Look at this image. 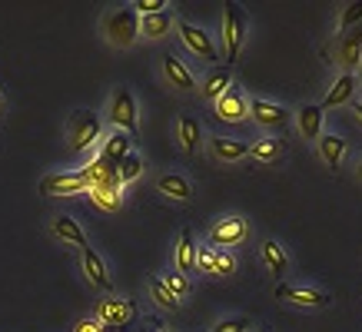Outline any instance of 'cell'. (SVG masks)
<instances>
[{
  "instance_id": "cell-1",
  "label": "cell",
  "mask_w": 362,
  "mask_h": 332,
  "mask_svg": "<svg viewBox=\"0 0 362 332\" xmlns=\"http://www.w3.org/2000/svg\"><path fill=\"white\" fill-rule=\"evenodd\" d=\"M246 40V11H243L240 4H226V11H223V60L226 66L236 64V57H240V47Z\"/></svg>"
},
{
  "instance_id": "cell-2",
  "label": "cell",
  "mask_w": 362,
  "mask_h": 332,
  "mask_svg": "<svg viewBox=\"0 0 362 332\" xmlns=\"http://www.w3.org/2000/svg\"><path fill=\"white\" fill-rule=\"evenodd\" d=\"M103 30H107V40H110L113 47H130L133 40L140 37V13L133 11V7H123V11L107 17Z\"/></svg>"
},
{
  "instance_id": "cell-3",
  "label": "cell",
  "mask_w": 362,
  "mask_h": 332,
  "mask_svg": "<svg viewBox=\"0 0 362 332\" xmlns=\"http://www.w3.org/2000/svg\"><path fill=\"white\" fill-rule=\"evenodd\" d=\"M93 189V170H77V173H57V177H44L40 193L47 196H70V193H83Z\"/></svg>"
},
{
  "instance_id": "cell-4",
  "label": "cell",
  "mask_w": 362,
  "mask_h": 332,
  "mask_svg": "<svg viewBox=\"0 0 362 332\" xmlns=\"http://www.w3.org/2000/svg\"><path fill=\"white\" fill-rule=\"evenodd\" d=\"M110 120L120 126V130H127V136H136L140 133V117H136V100H133V93L127 87H120L117 93H113V103H110Z\"/></svg>"
},
{
  "instance_id": "cell-5",
  "label": "cell",
  "mask_w": 362,
  "mask_h": 332,
  "mask_svg": "<svg viewBox=\"0 0 362 332\" xmlns=\"http://www.w3.org/2000/svg\"><path fill=\"white\" fill-rule=\"evenodd\" d=\"M70 143H74V150H90V146L100 140V120H97V113H90V110H77L74 117H70Z\"/></svg>"
},
{
  "instance_id": "cell-6",
  "label": "cell",
  "mask_w": 362,
  "mask_h": 332,
  "mask_svg": "<svg viewBox=\"0 0 362 332\" xmlns=\"http://www.w3.org/2000/svg\"><path fill=\"white\" fill-rule=\"evenodd\" d=\"M276 299L293 302V306H303V309H326L332 302V296L322 292V289H299V286H286V283L276 286Z\"/></svg>"
},
{
  "instance_id": "cell-7",
  "label": "cell",
  "mask_w": 362,
  "mask_h": 332,
  "mask_svg": "<svg viewBox=\"0 0 362 332\" xmlns=\"http://www.w3.org/2000/svg\"><path fill=\"white\" fill-rule=\"evenodd\" d=\"M176 27H180V40L187 44V50H193V54L203 57V60H220L216 44L209 40V33L203 30V27H197V23H189V20H180Z\"/></svg>"
},
{
  "instance_id": "cell-8",
  "label": "cell",
  "mask_w": 362,
  "mask_h": 332,
  "mask_svg": "<svg viewBox=\"0 0 362 332\" xmlns=\"http://www.w3.org/2000/svg\"><path fill=\"white\" fill-rule=\"evenodd\" d=\"M250 117L259 123V126H266V130H283L286 123H289V110H286V107L269 103V100H259V97L250 100Z\"/></svg>"
},
{
  "instance_id": "cell-9",
  "label": "cell",
  "mask_w": 362,
  "mask_h": 332,
  "mask_svg": "<svg viewBox=\"0 0 362 332\" xmlns=\"http://www.w3.org/2000/svg\"><path fill=\"white\" fill-rule=\"evenodd\" d=\"M246 232H250L246 220H240V216H226V220H220L213 230H209V246H213V249H220V246H236V243L246 239Z\"/></svg>"
},
{
  "instance_id": "cell-10",
  "label": "cell",
  "mask_w": 362,
  "mask_h": 332,
  "mask_svg": "<svg viewBox=\"0 0 362 332\" xmlns=\"http://www.w3.org/2000/svg\"><path fill=\"white\" fill-rule=\"evenodd\" d=\"M97 316H100V322H107V326H127V322H133V316H136V302H133V299H103L97 306Z\"/></svg>"
},
{
  "instance_id": "cell-11",
  "label": "cell",
  "mask_w": 362,
  "mask_h": 332,
  "mask_svg": "<svg viewBox=\"0 0 362 332\" xmlns=\"http://www.w3.org/2000/svg\"><path fill=\"white\" fill-rule=\"evenodd\" d=\"M246 110H250V100L243 97L236 87H230L220 100H216V117L226 123H240L243 117H246Z\"/></svg>"
},
{
  "instance_id": "cell-12",
  "label": "cell",
  "mask_w": 362,
  "mask_h": 332,
  "mask_svg": "<svg viewBox=\"0 0 362 332\" xmlns=\"http://www.w3.org/2000/svg\"><path fill=\"white\" fill-rule=\"evenodd\" d=\"M352 97H356V77H352L349 70H346V73H339V77H336L332 90L326 93V100H322L319 107H322V113H326V110H332V107H342V103H349Z\"/></svg>"
},
{
  "instance_id": "cell-13",
  "label": "cell",
  "mask_w": 362,
  "mask_h": 332,
  "mask_svg": "<svg viewBox=\"0 0 362 332\" xmlns=\"http://www.w3.org/2000/svg\"><path fill=\"white\" fill-rule=\"evenodd\" d=\"M80 256H83V269H87L90 283L110 292V289H113V279H110V273H107V266H103V259L97 256V249H93V246H83V249H80Z\"/></svg>"
},
{
  "instance_id": "cell-14",
  "label": "cell",
  "mask_w": 362,
  "mask_h": 332,
  "mask_svg": "<svg viewBox=\"0 0 362 332\" xmlns=\"http://www.w3.org/2000/svg\"><path fill=\"white\" fill-rule=\"evenodd\" d=\"M230 87H233V66H226V64L213 66V70L206 73V80H203V97L216 103Z\"/></svg>"
},
{
  "instance_id": "cell-15",
  "label": "cell",
  "mask_w": 362,
  "mask_h": 332,
  "mask_svg": "<svg viewBox=\"0 0 362 332\" xmlns=\"http://www.w3.org/2000/svg\"><path fill=\"white\" fill-rule=\"evenodd\" d=\"M176 273H197V239H193V232L183 230L180 232V246H176Z\"/></svg>"
},
{
  "instance_id": "cell-16",
  "label": "cell",
  "mask_w": 362,
  "mask_h": 332,
  "mask_svg": "<svg viewBox=\"0 0 362 332\" xmlns=\"http://www.w3.org/2000/svg\"><path fill=\"white\" fill-rule=\"evenodd\" d=\"M346 140L342 136H336V133H322L319 136V156L326 160V166L329 170H339V163H342V156H346Z\"/></svg>"
},
{
  "instance_id": "cell-17",
  "label": "cell",
  "mask_w": 362,
  "mask_h": 332,
  "mask_svg": "<svg viewBox=\"0 0 362 332\" xmlns=\"http://www.w3.org/2000/svg\"><path fill=\"white\" fill-rule=\"evenodd\" d=\"M339 64L349 66V73H352V66L362 64V27H359V30H352V33H342V40H339Z\"/></svg>"
},
{
  "instance_id": "cell-18",
  "label": "cell",
  "mask_w": 362,
  "mask_h": 332,
  "mask_svg": "<svg viewBox=\"0 0 362 332\" xmlns=\"http://www.w3.org/2000/svg\"><path fill=\"white\" fill-rule=\"evenodd\" d=\"M213 156L223 163H236L243 156H250V146L243 140H233V136H213Z\"/></svg>"
},
{
  "instance_id": "cell-19",
  "label": "cell",
  "mask_w": 362,
  "mask_h": 332,
  "mask_svg": "<svg viewBox=\"0 0 362 332\" xmlns=\"http://www.w3.org/2000/svg\"><path fill=\"white\" fill-rule=\"evenodd\" d=\"M173 11L166 7V11L160 13H146V17H140V37H150V40H156V37H163L170 27H173Z\"/></svg>"
},
{
  "instance_id": "cell-20",
  "label": "cell",
  "mask_w": 362,
  "mask_h": 332,
  "mask_svg": "<svg viewBox=\"0 0 362 332\" xmlns=\"http://www.w3.org/2000/svg\"><path fill=\"white\" fill-rule=\"evenodd\" d=\"M156 189L166 193L170 199H180V203L193 199V186H189L187 177H180V173H163V177L156 179Z\"/></svg>"
},
{
  "instance_id": "cell-21",
  "label": "cell",
  "mask_w": 362,
  "mask_h": 332,
  "mask_svg": "<svg viewBox=\"0 0 362 332\" xmlns=\"http://www.w3.org/2000/svg\"><path fill=\"white\" fill-rule=\"evenodd\" d=\"M322 107L319 103H309V107H303L299 110V133L306 136V140H319L322 136Z\"/></svg>"
},
{
  "instance_id": "cell-22",
  "label": "cell",
  "mask_w": 362,
  "mask_h": 332,
  "mask_svg": "<svg viewBox=\"0 0 362 332\" xmlns=\"http://www.w3.org/2000/svg\"><path fill=\"white\" fill-rule=\"evenodd\" d=\"M163 73H166V80H170V87H176V90H193V73H189L187 64H183V60H176L173 54L163 57Z\"/></svg>"
},
{
  "instance_id": "cell-23",
  "label": "cell",
  "mask_w": 362,
  "mask_h": 332,
  "mask_svg": "<svg viewBox=\"0 0 362 332\" xmlns=\"http://www.w3.org/2000/svg\"><path fill=\"white\" fill-rule=\"evenodd\" d=\"M54 232L60 236V239H66V243H74V246H90L87 243V236H83V230H80V223L74 220V216H66V213H60V216H54Z\"/></svg>"
},
{
  "instance_id": "cell-24",
  "label": "cell",
  "mask_w": 362,
  "mask_h": 332,
  "mask_svg": "<svg viewBox=\"0 0 362 332\" xmlns=\"http://www.w3.org/2000/svg\"><path fill=\"white\" fill-rule=\"evenodd\" d=\"M263 263L269 266V273H273L276 279H283L286 269H289V259H286L283 246L276 243V239H266V243H263Z\"/></svg>"
},
{
  "instance_id": "cell-25",
  "label": "cell",
  "mask_w": 362,
  "mask_h": 332,
  "mask_svg": "<svg viewBox=\"0 0 362 332\" xmlns=\"http://www.w3.org/2000/svg\"><path fill=\"white\" fill-rule=\"evenodd\" d=\"M180 143H183L187 153H197L199 150V123L193 113H183V117H180Z\"/></svg>"
},
{
  "instance_id": "cell-26",
  "label": "cell",
  "mask_w": 362,
  "mask_h": 332,
  "mask_svg": "<svg viewBox=\"0 0 362 332\" xmlns=\"http://www.w3.org/2000/svg\"><path fill=\"white\" fill-rule=\"evenodd\" d=\"M250 156L252 160H259V163H273L283 156V140H273V136H266V140H256L250 146Z\"/></svg>"
},
{
  "instance_id": "cell-27",
  "label": "cell",
  "mask_w": 362,
  "mask_h": 332,
  "mask_svg": "<svg viewBox=\"0 0 362 332\" xmlns=\"http://www.w3.org/2000/svg\"><path fill=\"white\" fill-rule=\"evenodd\" d=\"M140 173H143V156L130 150V153H127L120 163H117V177H120V186H123V183H133V179L140 177Z\"/></svg>"
},
{
  "instance_id": "cell-28",
  "label": "cell",
  "mask_w": 362,
  "mask_h": 332,
  "mask_svg": "<svg viewBox=\"0 0 362 332\" xmlns=\"http://www.w3.org/2000/svg\"><path fill=\"white\" fill-rule=\"evenodd\" d=\"M150 292H153L156 306H163V309H176V306H180V299L166 289V283L160 276H150Z\"/></svg>"
},
{
  "instance_id": "cell-29",
  "label": "cell",
  "mask_w": 362,
  "mask_h": 332,
  "mask_svg": "<svg viewBox=\"0 0 362 332\" xmlns=\"http://www.w3.org/2000/svg\"><path fill=\"white\" fill-rule=\"evenodd\" d=\"M163 283H166V289H170V292H173L176 299H183V296L189 292V279L183 276V273H176V269H166Z\"/></svg>"
},
{
  "instance_id": "cell-30",
  "label": "cell",
  "mask_w": 362,
  "mask_h": 332,
  "mask_svg": "<svg viewBox=\"0 0 362 332\" xmlns=\"http://www.w3.org/2000/svg\"><path fill=\"white\" fill-rule=\"evenodd\" d=\"M213 259H216V249H213V246H197V273L213 276Z\"/></svg>"
},
{
  "instance_id": "cell-31",
  "label": "cell",
  "mask_w": 362,
  "mask_h": 332,
  "mask_svg": "<svg viewBox=\"0 0 362 332\" xmlns=\"http://www.w3.org/2000/svg\"><path fill=\"white\" fill-rule=\"evenodd\" d=\"M236 269V259H233L226 249H216V259H213V276H230Z\"/></svg>"
},
{
  "instance_id": "cell-32",
  "label": "cell",
  "mask_w": 362,
  "mask_h": 332,
  "mask_svg": "<svg viewBox=\"0 0 362 332\" xmlns=\"http://www.w3.org/2000/svg\"><path fill=\"white\" fill-rule=\"evenodd\" d=\"M356 23H362V0H359V4H349V7L342 11V17H339V30L346 33L349 27H356Z\"/></svg>"
},
{
  "instance_id": "cell-33",
  "label": "cell",
  "mask_w": 362,
  "mask_h": 332,
  "mask_svg": "<svg viewBox=\"0 0 362 332\" xmlns=\"http://www.w3.org/2000/svg\"><path fill=\"white\" fill-rule=\"evenodd\" d=\"M166 7H170L166 0H136V4H133V11L140 13V17H146V13H160V11H166Z\"/></svg>"
},
{
  "instance_id": "cell-34",
  "label": "cell",
  "mask_w": 362,
  "mask_h": 332,
  "mask_svg": "<svg viewBox=\"0 0 362 332\" xmlns=\"http://www.w3.org/2000/svg\"><path fill=\"white\" fill-rule=\"evenodd\" d=\"M246 329H250V319L236 316V319H226V322H220V326H213L209 332H246Z\"/></svg>"
},
{
  "instance_id": "cell-35",
  "label": "cell",
  "mask_w": 362,
  "mask_h": 332,
  "mask_svg": "<svg viewBox=\"0 0 362 332\" xmlns=\"http://www.w3.org/2000/svg\"><path fill=\"white\" fill-rule=\"evenodd\" d=\"M74 332H110V326H107V322H100V319H80Z\"/></svg>"
},
{
  "instance_id": "cell-36",
  "label": "cell",
  "mask_w": 362,
  "mask_h": 332,
  "mask_svg": "<svg viewBox=\"0 0 362 332\" xmlns=\"http://www.w3.org/2000/svg\"><path fill=\"white\" fill-rule=\"evenodd\" d=\"M90 196L97 199L103 210H110V213H113V210H120V199H117V196H107V193H97V189H90Z\"/></svg>"
},
{
  "instance_id": "cell-37",
  "label": "cell",
  "mask_w": 362,
  "mask_h": 332,
  "mask_svg": "<svg viewBox=\"0 0 362 332\" xmlns=\"http://www.w3.org/2000/svg\"><path fill=\"white\" fill-rule=\"evenodd\" d=\"M352 107H356V113H359V120H362V100L359 97H352Z\"/></svg>"
},
{
  "instance_id": "cell-38",
  "label": "cell",
  "mask_w": 362,
  "mask_h": 332,
  "mask_svg": "<svg viewBox=\"0 0 362 332\" xmlns=\"http://www.w3.org/2000/svg\"><path fill=\"white\" fill-rule=\"evenodd\" d=\"M359 179H362V163H359Z\"/></svg>"
},
{
  "instance_id": "cell-39",
  "label": "cell",
  "mask_w": 362,
  "mask_h": 332,
  "mask_svg": "<svg viewBox=\"0 0 362 332\" xmlns=\"http://www.w3.org/2000/svg\"><path fill=\"white\" fill-rule=\"evenodd\" d=\"M359 66H362V64H359Z\"/></svg>"
},
{
  "instance_id": "cell-40",
  "label": "cell",
  "mask_w": 362,
  "mask_h": 332,
  "mask_svg": "<svg viewBox=\"0 0 362 332\" xmlns=\"http://www.w3.org/2000/svg\"><path fill=\"white\" fill-rule=\"evenodd\" d=\"M153 332H156V329H153Z\"/></svg>"
}]
</instances>
